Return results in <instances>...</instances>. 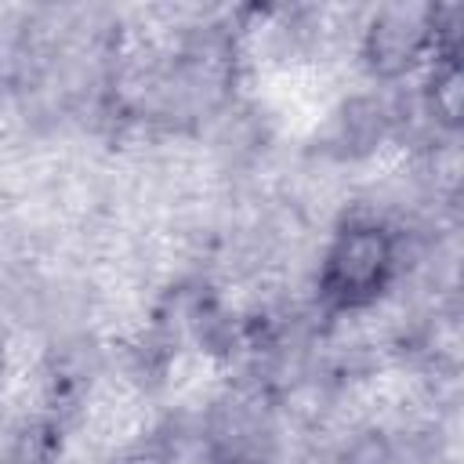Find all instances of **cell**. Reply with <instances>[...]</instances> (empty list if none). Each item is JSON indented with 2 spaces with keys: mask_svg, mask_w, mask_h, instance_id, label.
Returning <instances> with one entry per match:
<instances>
[{
  "mask_svg": "<svg viewBox=\"0 0 464 464\" xmlns=\"http://www.w3.org/2000/svg\"><path fill=\"white\" fill-rule=\"evenodd\" d=\"M123 464H163V457H160L156 450H141V453H134V457H127Z\"/></svg>",
  "mask_w": 464,
  "mask_h": 464,
  "instance_id": "5",
  "label": "cell"
},
{
  "mask_svg": "<svg viewBox=\"0 0 464 464\" xmlns=\"http://www.w3.org/2000/svg\"><path fill=\"white\" fill-rule=\"evenodd\" d=\"M431 36H439V14L431 7L424 4L384 7L366 33V58L377 72L395 76L420 58Z\"/></svg>",
  "mask_w": 464,
  "mask_h": 464,
  "instance_id": "2",
  "label": "cell"
},
{
  "mask_svg": "<svg viewBox=\"0 0 464 464\" xmlns=\"http://www.w3.org/2000/svg\"><path fill=\"white\" fill-rule=\"evenodd\" d=\"M431 109H435L439 120L457 123V112H460V69H457L453 54H446V62L431 76Z\"/></svg>",
  "mask_w": 464,
  "mask_h": 464,
  "instance_id": "3",
  "label": "cell"
},
{
  "mask_svg": "<svg viewBox=\"0 0 464 464\" xmlns=\"http://www.w3.org/2000/svg\"><path fill=\"white\" fill-rule=\"evenodd\" d=\"M54 457H58L54 431L47 424H29L14 439V446L7 453V464H54Z\"/></svg>",
  "mask_w": 464,
  "mask_h": 464,
  "instance_id": "4",
  "label": "cell"
},
{
  "mask_svg": "<svg viewBox=\"0 0 464 464\" xmlns=\"http://www.w3.org/2000/svg\"><path fill=\"white\" fill-rule=\"evenodd\" d=\"M395 272V243L377 225L344 228L326 250L319 290L334 308H362L370 304Z\"/></svg>",
  "mask_w": 464,
  "mask_h": 464,
  "instance_id": "1",
  "label": "cell"
}]
</instances>
